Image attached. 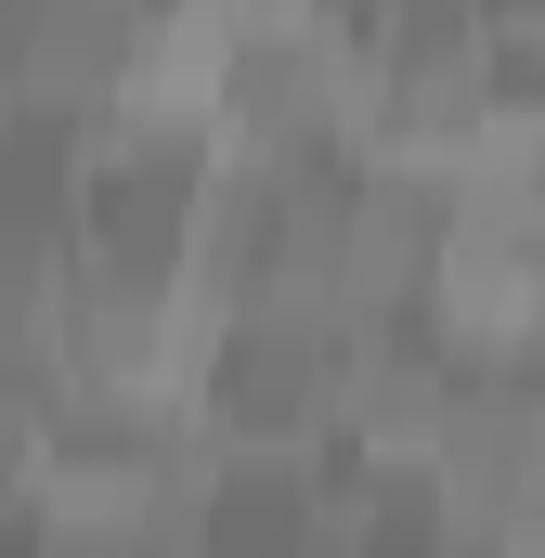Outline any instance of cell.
I'll return each mask as SVG.
<instances>
[{"label": "cell", "instance_id": "cell-5", "mask_svg": "<svg viewBox=\"0 0 545 558\" xmlns=\"http://www.w3.org/2000/svg\"><path fill=\"white\" fill-rule=\"evenodd\" d=\"M78 182H92V118H65L39 92H0V247H65Z\"/></svg>", "mask_w": 545, "mask_h": 558}, {"label": "cell", "instance_id": "cell-3", "mask_svg": "<svg viewBox=\"0 0 545 558\" xmlns=\"http://www.w3.org/2000/svg\"><path fill=\"white\" fill-rule=\"evenodd\" d=\"M195 441L208 454H325L338 441V338L325 325H261V312H221L195 377Z\"/></svg>", "mask_w": 545, "mask_h": 558}, {"label": "cell", "instance_id": "cell-1", "mask_svg": "<svg viewBox=\"0 0 545 558\" xmlns=\"http://www.w3.org/2000/svg\"><path fill=\"white\" fill-rule=\"evenodd\" d=\"M351 65H364V143L428 156V169H455L468 143L507 118L481 0H351Z\"/></svg>", "mask_w": 545, "mask_h": 558}, {"label": "cell", "instance_id": "cell-2", "mask_svg": "<svg viewBox=\"0 0 545 558\" xmlns=\"http://www.w3.org/2000/svg\"><path fill=\"white\" fill-rule=\"evenodd\" d=\"M221 156H261V169H312V156H351L364 143V65H351V0H299L234 26L221 52Z\"/></svg>", "mask_w": 545, "mask_h": 558}, {"label": "cell", "instance_id": "cell-4", "mask_svg": "<svg viewBox=\"0 0 545 558\" xmlns=\"http://www.w3.org/2000/svg\"><path fill=\"white\" fill-rule=\"evenodd\" d=\"M441 390H455V338L428 312H377L338 338V441L351 454H428Z\"/></svg>", "mask_w": 545, "mask_h": 558}]
</instances>
